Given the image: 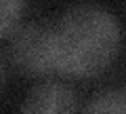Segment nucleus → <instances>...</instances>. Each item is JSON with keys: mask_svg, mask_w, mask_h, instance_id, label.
I'll use <instances>...</instances> for the list:
<instances>
[{"mask_svg": "<svg viewBox=\"0 0 126 114\" xmlns=\"http://www.w3.org/2000/svg\"><path fill=\"white\" fill-rule=\"evenodd\" d=\"M78 101L69 87L61 82H42L27 93L21 114H76Z\"/></svg>", "mask_w": 126, "mask_h": 114, "instance_id": "3", "label": "nucleus"}, {"mask_svg": "<svg viewBox=\"0 0 126 114\" xmlns=\"http://www.w3.org/2000/svg\"><path fill=\"white\" fill-rule=\"evenodd\" d=\"M120 40L113 15L93 4L74 6L50 25L55 70L74 78L94 76L116 59Z\"/></svg>", "mask_w": 126, "mask_h": 114, "instance_id": "1", "label": "nucleus"}, {"mask_svg": "<svg viewBox=\"0 0 126 114\" xmlns=\"http://www.w3.org/2000/svg\"><path fill=\"white\" fill-rule=\"evenodd\" d=\"M0 85H2V68H0Z\"/></svg>", "mask_w": 126, "mask_h": 114, "instance_id": "6", "label": "nucleus"}, {"mask_svg": "<svg viewBox=\"0 0 126 114\" xmlns=\"http://www.w3.org/2000/svg\"><path fill=\"white\" fill-rule=\"evenodd\" d=\"M11 59L25 76H44L53 72V45L50 27L30 23L19 27L11 38Z\"/></svg>", "mask_w": 126, "mask_h": 114, "instance_id": "2", "label": "nucleus"}, {"mask_svg": "<svg viewBox=\"0 0 126 114\" xmlns=\"http://www.w3.org/2000/svg\"><path fill=\"white\" fill-rule=\"evenodd\" d=\"M23 4L25 0H0V34H4L19 21Z\"/></svg>", "mask_w": 126, "mask_h": 114, "instance_id": "5", "label": "nucleus"}, {"mask_svg": "<svg viewBox=\"0 0 126 114\" xmlns=\"http://www.w3.org/2000/svg\"><path fill=\"white\" fill-rule=\"evenodd\" d=\"M84 114H126V91H105L88 104Z\"/></svg>", "mask_w": 126, "mask_h": 114, "instance_id": "4", "label": "nucleus"}]
</instances>
